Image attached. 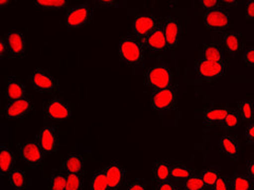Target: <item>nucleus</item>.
Wrapping results in <instances>:
<instances>
[{
  "label": "nucleus",
  "mask_w": 254,
  "mask_h": 190,
  "mask_svg": "<svg viewBox=\"0 0 254 190\" xmlns=\"http://www.w3.org/2000/svg\"><path fill=\"white\" fill-rule=\"evenodd\" d=\"M119 54L127 66L141 68L145 59V48L138 38L127 35L122 37L119 43Z\"/></svg>",
  "instance_id": "1"
},
{
  "label": "nucleus",
  "mask_w": 254,
  "mask_h": 190,
  "mask_svg": "<svg viewBox=\"0 0 254 190\" xmlns=\"http://www.w3.org/2000/svg\"><path fill=\"white\" fill-rule=\"evenodd\" d=\"M178 91L176 86H171L162 90L153 91L150 94L149 107L155 113H164L177 109Z\"/></svg>",
  "instance_id": "2"
},
{
  "label": "nucleus",
  "mask_w": 254,
  "mask_h": 190,
  "mask_svg": "<svg viewBox=\"0 0 254 190\" xmlns=\"http://www.w3.org/2000/svg\"><path fill=\"white\" fill-rule=\"evenodd\" d=\"M174 74L166 65L153 66L146 69L144 84L147 89L153 91L162 90L173 86Z\"/></svg>",
  "instance_id": "3"
},
{
  "label": "nucleus",
  "mask_w": 254,
  "mask_h": 190,
  "mask_svg": "<svg viewBox=\"0 0 254 190\" xmlns=\"http://www.w3.org/2000/svg\"><path fill=\"white\" fill-rule=\"evenodd\" d=\"M196 76L203 82H216L228 72L227 61H210L199 58L195 63Z\"/></svg>",
  "instance_id": "4"
},
{
  "label": "nucleus",
  "mask_w": 254,
  "mask_h": 190,
  "mask_svg": "<svg viewBox=\"0 0 254 190\" xmlns=\"http://www.w3.org/2000/svg\"><path fill=\"white\" fill-rule=\"evenodd\" d=\"M93 11L87 3L68 7L65 16V26L71 30H79L87 27L92 20Z\"/></svg>",
  "instance_id": "5"
},
{
  "label": "nucleus",
  "mask_w": 254,
  "mask_h": 190,
  "mask_svg": "<svg viewBox=\"0 0 254 190\" xmlns=\"http://www.w3.org/2000/svg\"><path fill=\"white\" fill-rule=\"evenodd\" d=\"M45 118L52 123H64L72 116V108L68 101L54 97L47 102L44 109Z\"/></svg>",
  "instance_id": "6"
},
{
  "label": "nucleus",
  "mask_w": 254,
  "mask_h": 190,
  "mask_svg": "<svg viewBox=\"0 0 254 190\" xmlns=\"http://www.w3.org/2000/svg\"><path fill=\"white\" fill-rule=\"evenodd\" d=\"M30 84L35 91L41 93H54L59 91L60 83L50 71L44 68H38L30 77Z\"/></svg>",
  "instance_id": "7"
},
{
  "label": "nucleus",
  "mask_w": 254,
  "mask_h": 190,
  "mask_svg": "<svg viewBox=\"0 0 254 190\" xmlns=\"http://www.w3.org/2000/svg\"><path fill=\"white\" fill-rule=\"evenodd\" d=\"M18 152L21 161L30 168H38L46 156L44 150L38 146L36 141L26 142L19 145Z\"/></svg>",
  "instance_id": "8"
},
{
  "label": "nucleus",
  "mask_w": 254,
  "mask_h": 190,
  "mask_svg": "<svg viewBox=\"0 0 254 190\" xmlns=\"http://www.w3.org/2000/svg\"><path fill=\"white\" fill-rule=\"evenodd\" d=\"M33 109H34L33 101H32V99L26 97L22 99L7 102L3 108L2 115L5 120H11V121L21 120V118L27 117Z\"/></svg>",
  "instance_id": "9"
},
{
  "label": "nucleus",
  "mask_w": 254,
  "mask_h": 190,
  "mask_svg": "<svg viewBox=\"0 0 254 190\" xmlns=\"http://www.w3.org/2000/svg\"><path fill=\"white\" fill-rule=\"evenodd\" d=\"M161 21L152 14H141L132 20V35L139 41L145 39Z\"/></svg>",
  "instance_id": "10"
},
{
  "label": "nucleus",
  "mask_w": 254,
  "mask_h": 190,
  "mask_svg": "<svg viewBox=\"0 0 254 190\" xmlns=\"http://www.w3.org/2000/svg\"><path fill=\"white\" fill-rule=\"evenodd\" d=\"M36 142L41 147L44 152L54 153L59 150V142L60 137L59 133L53 126H45L38 131L36 136Z\"/></svg>",
  "instance_id": "11"
},
{
  "label": "nucleus",
  "mask_w": 254,
  "mask_h": 190,
  "mask_svg": "<svg viewBox=\"0 0 254 190\" xmlns=\"http://www.w3.org/2000/svg\"><path fill=\"white\" fill-rule=\"evenodd\" d=\"M162 27L164 36L166 39V44H168V50H176L180 37H181V23L179 19L175 16H170L162 20Z\"/></svg>",
  "instance_id": "12"
},
{
  "label": "nucleus",
  "mask_w": 254,
  "mask_h": 190,
  "mask_svg": "<svg viewBox=\"0 0 254 190\" xmlns=\"http://www.w3.org/2000/svg\"><path fill=\"white\" fill-rule=\"evenodd\" d=\"M203 23L206 29L225 32L230 27V16L226 10L217 9L210 12H205L203 15Z\"/></svg>",
  "instance_id": "13"
},
{
  "label": "nucleus",
  "mask_w": 254,
  "mask_h": 190,
  "mask_svg": "<svg viewBox=\"0 0 254 190\" xmlns=\"http://www.w3.org/2000/svg\"><path fill=\"white\" fill-rule=\"evenodd\" d=\"M7 47H9L11 58H23L26 54L27 43L26 37L19 30L13 29L4 36Z\"/></svg>",
  "instance_id": "14"
},
{
  "label": "nucleus",
  "mask_w": 254,
  "mask_h": 190,
  "mask_svg": "<svg viewBox=\"0 0 254 190\" xmlns=\"http://www.w3.org/2000/svg\"><path fill=\"white\" fill-rule=\"evenodd\" d=\"M218 149L221 155L231 161H238L241 156V141L233 134H224L219 139Z\"/></svg>",
  "instance_id": "15"
},
{
  "label": "nucleus",
  "mask_w": 254,
  "mask_h": 190,
  "mask_svg": "<svg viewBox=\"0 0 254 190\" xmlns=\"http://www.w3.org/2000/svg\"><path fill=\"white\" fill-rule=\"evenodd\" d=\"M105 173L109 190H119L126 183V170L121 164L111 162L103 169Z\"/></svg>",
  "instance_id": "16"
},
{
  "label": "nucleus",
  "mask_w": 254,
  "mask_h": 190,
  "mask_svg": "<svg viewBox=\"0 0 254 190\" xmlns=\"http://www.w3.org/2000/svg\"><path fill=\"white\" fill-rule=\"evenodd\" d=\"M145 50L150 53H160L168 50V44L164 36L162 21L159 23V26L150 33L145 39L142 41Z\"/></svg>",
  "instance_id": "17"
},
{
  "label": "nucleus",
  "mask_w": 254,
  "mask_h": 190,
  "mask_svg": "<svg viewBox=\"0 0 254 190\" xmlns=\"http://www.w3.org/2000/svg\"><path fill=\"white\" fill-rule=\"evenodd\" d=\"M221 43L225 51L235 57L244 50V38L243 35L235 31L221 32Z\"/></svg>",
  "instance_id": "18"
},
{
  "label": "nucleus",
  "mask_w": 254,
  "mask_h": 190,
  "mask_svg": "<svg viewBox=\"0 0 254 190\" xmlns=\"http://www.w3.org/2000/svg\"><path fill=\"white\" fill-rule=\"evenodd\" d=\"M61 170L66 174H84L85 160L82 153L72 152L63 161Z\"/></svg>",
  "instance_id": "19"
},
{
  "label": "nucleus",
  "mask_w": 254,
  "mask_h": 190,
  "mask_svg": "<svg viewBox=\"0 0 254 190\" xmlns=\"http://www.w3.org/2000/svg\"><path fill=\"white\" fill-rule=\"evenodd\" d=\"M27 91L23 83L17 77L7 78L4 88V97L7 101L26 98Z\"/></svg>",
  "instance_id": "20"
},
{
  "label": "nucleus",
  "mask_w": 254,
  "mask_h": 190,
  "mask_svg": "<svg viewBox=\"0 0 254 190\" xmlns=\"http://www.w3.org/2000/svg\"><path fill=\"white\" fill-rule=\"evenodd\" d=\"M16 154L6 144L0 145V171L1 177L9 176V173L15 169Z\"/></svg>",
  "instance_id": "21"
},
{
  "label": "nucleus",
  "mask_w": 254,
  "mask_h": 190,
  "mask_svg": "<svg viewBox=\"0 0 254 190\" xmlns=\"http://www.w3.org/2000/svg\"><path fill=\"white\" fill-rule=\"evenodd\" d=\"M200 58L210 61H224L225 49L222 45L218 43H205L203 44L200 52Z\"/></svg>",
  "instance_id": "22"
},
{
  "label": "nucleus",
  "mask_w": 254,
  "mask_h": 190,
  "mask_svg": "<svg viewBox=\"0 0 254 190\" xmlns=\"http://www.w3.org/2000/svg\"><path fill=\"white\" fill-rule=\"evenodd\" d=\"M231 111L227 107L224 108H211L205 110L203 112V124L206 126H215L220 125L228 113Z\"/></svg>",
  "instance_id": "23"
},
{
  "label": "nucleus",
  "mask_w": 254,
  "mask_h": 190,
  "mask_svg": "<svg viewBox=\"0 0 254 190\" xmlns=\"http://www.w3.org/2000/svg\"><path fill=\"white\" fill-rule=\"evenodd\" d=\"M171 167L172 163L166 161L155 162L153 168V178L156 184L164 183L171 180Z\"/></svg>",
  "instance_id": "24"
},
{
  "label": "nucleus",
  "mask_w": 254,
  "mask_h": 190,
  "mask_svg": "<svg viewBox=\"0 0 254 190\" xmlns=\"http://www.w3.org/2000/svg\"><path fill=\"white\" fill-rule=\"evenodd\" d=\"M36 9L47 12H58L69 7V3L65 0H39L34 2Z\"/></svg>",
  "instance_id": "25"
},
{
  "label": "nucleus",
  "mask_w": 254,
  "mask_h": 190,
  "mask_svg": "<svg viewBox=\"0 0 254 190\" xmlns=\"http://www.w3.org/2000/svg\"><path fill=\"white\" fill-rule=\"evenodd\" d=\"M232 190H254V182L247 174L234 172L231 177Z\"/></svg>",
  "instance_id": "26"
},
{
  "label": "nucleus",
  "mask_w": 254,
  "mask_h": 190,
  "mask_svg": "<svg viewBox=\"0 0 254 190\" xmlns=\"http://www.w3.org/2000/svg\"><path fill=\"white\" fill-rule=\"evenodd\" d=\"M194 171L193 169H190L185 164H180V163H172V167H171V180H188L192 176H194Z\"/></svg>",
  "instance_id": "27"
},
{
  "label": "nucleus",
  "mask_w": 254,
  "mask_h": 190,
  "mask_svg": "<svg viewBox=\"0 0 254 190\" xmlns=\"http://www.w3.org/2000/svg\"><path fill=\"white\" fill-rule=\"evenodd\" d=\"M7 178H9L10 185L14 190H25L27 184V177L25 170L15 168L9 173Z\"/></svg>",
  "instance_id": "28"
},
{
  "label": "nucleus",
  "mask_w": 254,
  "mask_h": 190,
  "mask_svg": "<svg viewBox=\"0 0 254 190\" xmlns=\"http://www.w3.org/2000/svg\"><path fill=\"white\" fill-rule=\"evenodd\" d=\"M237 112L241 116L242 122L250 123L253 120L254 114V104L250 99L242 100L237 105Z\"/></svg>",
  "instance_id": "29"
},
{
  "label": "nucleus",
  "mask_w": 254,
  "mask_h": 190,
  "mask_svg": "<svg viewBox=\"0 0 254 190\" xmlns=\"http://www.w3.org/2000/svg\"><path fill=\"white\" fill-rule=\"evenodd\" d=\"M241 124H242V120H241L240 114L237 112V110L231 109V111L228 113V115L225 117V120L222 121L219 127L222 130L228 132V131L235 130L237 127L241 126Z\"/></svg>",
  "instance_id": "30"
},
{
  "label": "nucleus",
  "mask_w": 254,
  "mask_h": 190,
  "mask_svg": "<svg viewBox=\"0 0 254 190\" xmlns=\"http://www.w3.org/2000/svg\"><path fill=\"white\" fill-rule=\"evenodd\" d=\"M90 190H109L104 170H97L94 172L90 182Z\"/></svg>",
  "instance_id": "31"
},
{
  "label": "nucleus",
  "mask_w": 254,
  "mask_h": 190,
  "mask_svg": "<svg viewBox=\"0 0 254 190\" xmlns=\"http://www.w3.org/2000/svg\"><path fill=\"white\" fill-rule=\"evenodd\" d=\"M84 174H66V190H84Z\"/></svg>",
  "instance_id": "32"
},
{
  "label": "nucleus",
  "mask_w": 254,
  "mask_h": 190,
  "mask_svg": "<svg viewBox=\"0 0 254 190\" xmlns=\"http://www.w3.org/2000/svg\"><path fill=\"white\" fill-rule=\"evenodd\" d=\"M220 176L221 172L217 169H205L200 173V177L203 180L205 186L210 188L214 187Z\"/></svg>",
  "instance_id": "33"
},
{
  "label": "nucleus",
  "mask_w": 254,
  "mask_h": 190,
  "mask_svg": "<svg viewBox=\"0 0 254 190\" xmlns=\"http://www.w3.org/2000/svg\"><path fill=\"white\" fill-rule=\"evenodd\" d=\"M184 190H206V186L203 180L201 179L200 174L199 176L194 174V176L185 181Z\"/></svg>",
  "instance_id": "34"
},
{
  "label": "nucleus",
  "mask_w": 254,
  "mask_h": 190,
  "mask_svg": "<svg viewBox=\"0 0 254 190\" xmlns=\"http://www.w3.org/2000/svg\"><path fill=\"white\" fill-rule=\"evenodd\" d=\"M50 190H66V174L62 172H53Z\"/></svg>",
  "instance_id": "35"
},
{
  "label": "nucleus",
  "mask_w": 254,
  "mask_h": 190,
  "mask_svg": "<svg viewBox=\"0 0 254 190\" xmlns=\"http://www.w3.org/2000/svg\"><path fill=\"white\" fill-rule=\"evenodd\" d=\"M214 190H232L231 188V178H227L225 176L219 177L216 184L213 187Z\"/></svg>",
  "instance_id": "36"
},
{
  "label": "nucleus",
  "mask_w": 254,
  "mask_h": 190,
  "mask_svg": "<svg viewBox=\"0 0 254 190\" xmlns=\"http://www.w3.org/2000/svg\"><path fill=\"white\" fill-rule=\"evenodd\" d=\"M243 61L247 67L254 69V46L246 49L243 55Z\"/></svg>",
  "instance_id": "37"
},
{
  "label": "nucleus",
  "mask_w": 254,
  "mask_h": 190,
  "mask_svg": "<svg viewBox=\"0 0 254 190\" xmlns=\"http://www.w3.org/2000/svg\"><path fill=\"white\" fill-rule=\"evenodd\" d=\"M199 4L203 10H205V12L214 11L221 7V2L216 1V0H200Z\"/></svg>",
  "instance_id": "38"
},
{
  "label": "nucleus",
  "mask_w": 254,
  "mask_h": 190,
  "mask_svg": "<svg viewBox=\"0 0 254 190\" xmlns=\"http://www.w3.org/2000/svg\"><path fill=\"white\" fill-rule=\"evenodd\" d=\"M246 19L254 21V0H249L246 4Z\"/></svg>",
  "instance_id": "39"
},
{
  "label": "nucleus",
  "mask_w": 254,
  "mask_h": 190,
  "mask_svg": "<svg viewBox=\"0 0 254 190\" xmlns=\"http://www.w3.org/2000/svg\"><path fill=\"white\" fill-rule=\"evenodd\" d=\"M9 55H10L9 47L6 45L4 37H2L1 41H0V58H5L6 56H9Z\"/></svg>",
  "instance_id": "40"
},
{
  "label": "nucleus",
  "mask_w": 254,
  "mask_h": 190,
  "mask_svg": "<svg viewBox=\"0 0 254 190\" xmlns=\"http://www.w3.org/2000/svg\"><path fill=\"white\" fill-rule=\"evenodd\" d=\"M246 138H247L248 142H254V120H252L247 125V128H246Z\"/></svg>",
  "instance_id": "41"
},
{
  "label": "nucleus",
  "mask_w": 254,
  "mask_h": 190,
  "mask_svg": "<svg viewBox=\"0 0 254 190\" xmlns=\"http://www.w3.org/2000/svg\"><path fill=\"white\" fill-rule=\"evenodd\" d=\"M175 185L172 181L169 182H164V183H160V184H156L154 190H174Z\"/></svg>",
  "instance_id": "42"
},
{
  "label": "nucleus",
  "mask_w": 254,
  "mask_h": 190,
  "mask_svg": "<svg viewBox=\"0 0 254 190\" xmlns=\"http://www.w3.org/2000/svg\"><path fill=\"white\" fill-rule=\"evenodd\" d=\"M246 174L254 182V160H249L246 164Z\"/></svg>",
  "instance_id": "43"
},
{
  "label": "nucleus",
  "mask_w": 254,
  "mask_h": 190,
  "mask_svg": "<svg viewBox=\"0 0 254 190\" xmlns=\"http://www.w3.org/2000/svg\"><path fill=\"white\" fill-rule=\"evenodd\" d=\"M127 190H147V187L140 181H134L127 187Z\"/></svg>",
  "instance_id": "44"
},
{
  "label": "nucleus",
  "mask_w": 254,
  "mask_h": 190,
  "mask_svg": "<svg viewBox=\"0 0 254 190\" xmlns=\"http://www.w3.org/2000/svg\"><path fill=\"white\" fill-rule=\"evenodd\" d=\"M98 3L103 6V7H116L118 6L117 4V1H115V0H103V1H98Z\"/></svg>",
  "instance_id": "45"
},
{
  "label": "nucleus",
  "mask_w": 254,
  "mask_h": 190,
  "mask_svg": "<svg viewBox=\"0 0 254 190\" xmlns=\"http://www.w3.org/2000/svg\"><path fill=\"white\" fill-rule=\"evenodd\" d=\"M221 3L229 6V7H236V6H238V2L234 1V0H230V1H229V0H225V1H221Z\"/></svg>",
  "instance_id": "46"
},
{
  "label": "nucleus",
  "mask_w": 254,
  "mask_h": 190,
  "mask_svg": "<svg viewBox=\"0 0 254 190\" xmlns=\"http://www.w3.org/2000/svg\"><path fill=\"white\" fill-rule=\"evenodd\" d=\"M10 4H11V1H9V0H1V1H0V7L10 6Z\"/></svg>",
  "instance_id": "47"
},
{
  "label": "nucleus",
  "mask_w": 254,
  "mask_h": 190,
  "mask_svg": "<svg viewBox=\"0 0 254 190\" xmlns=\"http://www.w3.org/2000/svg\"><path fill=\"white\" fill-rule=\"evenodd\" d=\"M174 190H182V189H181V188H180V187H179V186H177V185H176V186H175V188H174Z\"/></svg>",
  "instance_id": "48"
},
{
  "label": "nucleus",
  "mask_w": 254,
  "mask_h": 190,
  "mask_svg": "<svg viewBox=\"0 0 254 190\" xmlns=\"http://www.w3.org/2000/svg\"><path fill=\"white\" fill-rule=\"evenodd\" d=\"M211 190H214V189H213V188H211Z\"/></svg>",
  "instance_id": "49"
},
{
  "label": "nucleus",
  "mask_w": 254,
  "mask_h": 190,
  "mask_svg": "<svg viewBox=\"0 0 254 190\" xmlns=\"http://www.w3.org/2000/svg\"><path fill=\"white\" fill-rule=\"evenodd\" d=\"M253 144H254V142H253Z\"/></svg>",
  "instance_id": "50"
}]
</instances>
